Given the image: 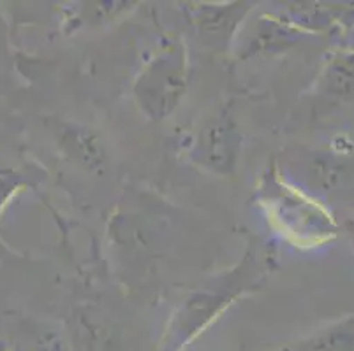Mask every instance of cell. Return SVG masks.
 <instances>
[{
    "instance_id": "obj_1",
    "label": "cell",
    "mask_w": 354,
    "mask_h": 351,
    "mask_svg": "<svg viewBox=\"0 0 354 351\" xmlns=\"http://www.w3.org/2000/svg\"><path fill=\"white\" fill-rule=\"evenodd\" d=\"M277 265L275 250L266 241L252 237L234 265L192 288L180 302L169 323V344L192 339L217 320L234 302L256 292Z\"/></svg>"
},
{
    "instance_id": "obj_2",
    "label": "cell",
    "mask_w": 354,
    "mask_h": 351,
    "mask_svg": "<svg viewBox=\"0 0 354 351\" xmlns=\"http://www.w3.org/2000/svg\"><path fill=\"white\" fill-rule=\"evenodd\" d=\"M256 199L270 227L292 246H319L335 234L333 218L326 209L277 166L261 178Z\"/></svg>"
},
{
    "instance_id": "obj_3",
    "label": "cell",
    "mask_w": 354,
    "mask_h": 351,
    "mask_svg": "<svg viewBox=\"0 0 354 351\" xmlns=\"http://www.w3.org/2000/svg\"><path fill=\"white\" fill-rule=\"evenodd\" d=\"M189 77L191 60L187 44L178 37L167 39L134 79V104L150 121L167 120L187 95Z\"/></svg>"
},
{
    "instance_id": "obj_4",
    "label": "cell",
    "mask_w": 354,
    "mask_h": 351,
    "mask_svg": "<svg viewBox=\"0 0 354 351\" xmlns=\"http://www.w3.org/2000/svg\"><path fill=\"white\" fill-rule=\"evenodd\" d=\"M241 135L230 106H221L203 121L191 144L189 159L199 169L218 178H231L240 162Z\"/></svg>"
},
{
    "instance_id": "obj_5",
    "label": "cell",
    "mask_w": 354,
    "mask_h": 351,
    "mask_svg": "<svg viewBox=\"0 0 354 351\" xmlns=\"http://www.w3.org/2000/svg\"><path fill=\"white\" fill-rule=\"evenodd\" d=\"M187 8L192 27L205 41L215 46L227 48L234 34L252 11L250 2H230V4H191Z\"/></svg>"
},
{
    "instance_id": "obj_6",
    "label": "cell",
    "mask_w": 354,
    "mask_h": 351,
    "mask_svg": "<svg viewBox=\"0 0 354 351\" xmlns=\"http://www.w3.org/2000/svg\"><path fill=\"white\" fill-rule=\"evenodd\" d=\"M305 35H308L307 32L296 27L284 16H261L257 19L254 35L249 39L243 51V58L281 53L300 43Z\"/></svg>"
},
{
    "instance_id": "obj_7",
    "label": "cell",
    "mask_w": 354,
    "mask_h": 351,
    "mask_svg": "<svg viewBox=\"0 0 354 351\" xmlns=\"http://www.w3.org/2000/svg\"><path fill=\"white\" fill-rule=\"evenodd\" d=\"M317 97L326 102H344L354 99V51L331 54L315 86Z\"/></svg>"
},
{
    "instance_id": "obj_8",
    "label": "cell",
    "mask_w": 354,
    "mask_h": 351,
    "mask_svg": "<svg viewBox=\"0 0 354 351\" xmlns=\"http://www.w3.org/2000/svg\"><path fill=\"white\" fill-rule=\"evenodd\" d=\"M282 351H354V314Z\"/></svg>"
},
{
    "instance_id": "obj_9",
    "label": "cell",
    "mask_w": 354,
    "mask_h": 351,
    "mask_svg": "<svg viewBox=\"0 0 354 351\" xmlns=\"http://www.w3.org/2000/svg\"><path fill=\"white\" fill-rule=\"evenodd\" d=\"M62 144L74 160L92 169L104 163V148L99 137L78 125H67L62 130Z\"/></svg>"
},
{
    "instance_id": "obj_10",
    "label": "cell",
    "mask_w": 354,
    "mask_h": 351,
    "mask_svg": "<svg viewBox=\"0 0 354 351\" xmlns=\"http://www.w3.org/2000/svg\"><path fill=\"white\" fill-rule=\"evenodd\" d=\"M346 232H347V236L351 237V243L354 244V221H347V223H346Z\"/></svg>"
}]
</instances>
